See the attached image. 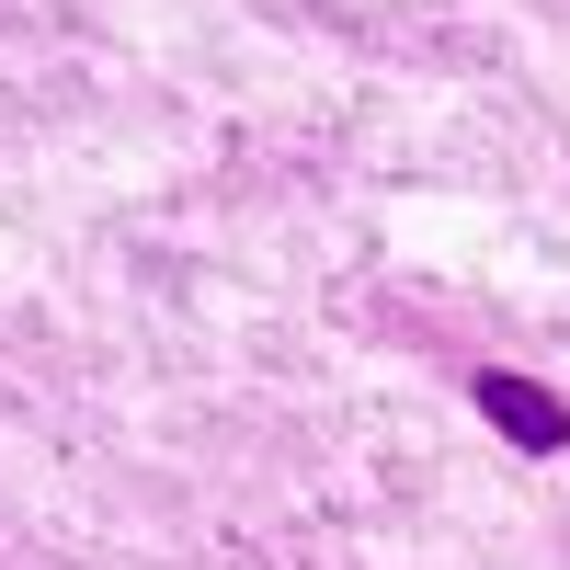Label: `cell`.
Here are the masks:
<instances>
[{
  "label": "cell",
  "instance_id": "cell-1",
  "mask_svg": "<svg viewBox=\"0 0 570 570\" xmlns=\"http://www.w3.org/2000/svg\"><path fill=\"white\" fill-rule=\"evenodd\" d=\"M480 411H491L525 456H559V445H570V411L537 389V376H502V365H491V376H480Z\"/></svg>",
  "mask_w": 570,
  "mask_h": 570
}]
</instances>
